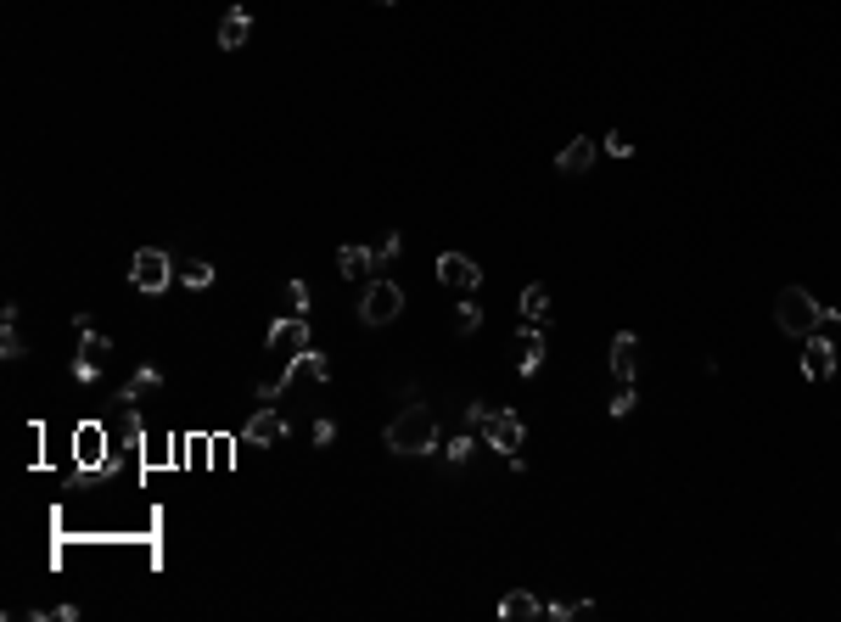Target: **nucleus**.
<instances>
[{"label": "nucleus", "mask_w": 841, "mask_h": 622, "mask_svg": "<svg viewBox=\"0 0 841 622\" xmlns=\"http://www.w3.org/2000/svg\"><path fill=\"white\" fill-rule=\"evenodd\" d=\"M516 314H522V326H550V286H528V292L516 297Z\"/></svg>", "instance_id": "dca6fc26"}, {"label": "nucleus", "mask_w": 841, "mask_h": 622, "mask_svg": "<svg viewBox=\"0 0 841 622\" xmlns=\"http://www.w3.org/2000/svg\"><path fill=\"white\" fill-rule=\"evenodd\" d=\"M286 376H292V382H331V359L320 354V348H303V354L286 365Z\"/></svg>", "instance_id": "f3484780"}, {"label": "nucleus", "mask_w": 841, "mask_h": 622, "mask_svg": "<svg viewBox=\"0 0 841 622\" xmlns=\"http://www.w3.org/2000/svg\"><path fill=\"white\" fill-rule=\"evenodd\" d=\"M471 449H477V432L466 426V432H455V438L443 443V460H449V466H466V460H471Z\"/></svg>", "instance_id": "4be33fe9"}, {"label": "nucleus", "mask_w": 841, "mask_h": 622, "mask_svg": "<svg viewBox=\"0 0 841 622\" xmlns=\"http://www.w3.org/2000/svg\"><path fill=\"white\" fill-rule=\"evenodd\" d=\"M584 611H589V600H550V606H544V617L572 622V617H584Z\"/></svg>", "instance_id": "bb28decb"}, {"label": "nucleus", "mask_w": 841, "mask_h": 622, "mask_svg": "<svg viewBox=\"0 0 841 622\" xmlns=\"http://www.w3.org/2000/svg\"><path fill=\"white\" fill-rule=\"evenodd\" d=\"M376 6H393V0H376Z\"/></svg>", "instance_id": "7c9ffc66"}, {"label": "nucleus", "mask_w": 841, "mask_h": 622, "mask_svg": "<svg viewBox=\"0 0 841 622\" xmlns=\"http://www.w3.org/2000/svg\"><path fill=\"white\" fill-rule=\"evenodd\" d=\"M499 617L505 622H533V617H544V600L533 589H511L505 600H499Z\"/></svg>", "instance_id": "2eb2a0df"}, {"label": "nucleus", "mask_w": 841, "mask_h": 622, "mask_svg": "<svg viewBox=\"0 0 841 622\" xmlns=\"http://www.w3.org/2000/svg\"><path fill=\"white\" fill-rule=\"evenodd\" d=\"M382 443L404 460H421V454H438V415L421 404V398H404V410L387 421Z\"/></svg>", "instance_id": "f257e3e1"}, {"label": "nucleus", "mask_w": 841, "mask_h": 622, "mask_svg": "<svg viewBox=\"0 0 841 622\" xmlns=\"http://www.w3.org/2000/svg\"><path fill=\"white\" fill-rule=\"evenodd\" d=\"M404 314V292L393 281H365V297H359V320H365V326L371 331H382V326H393V320H399Z\"/></svg>", "instance_id": "20e7f679"}, {"label": "nucleus", "mask_w": 841, "mask_h": 622, "mask_svg": "<svg viewBox=\"0 0 841 622\" xmlns=\"http://www.w3.org/2000/svg\"><path fill=\"white\" fill-rule=\"evenodd\" d=\"M309 438H314V449H331V443H337V421H331V415H320Z\"/></svg>", "instance_id": "c85d7f7f"}, {"label": "nucleus", "mask_w": 841, "mask_h": 622, "mask_svg": "<svg viewBox=\"0 0 841 622\" xmlns=\"http://www.w3.org/2000/svg\"><path fill=\"white\" fill-rule=\"evenodd\" d=\"M399 253H404V236H387V241H382V247H371L376 269H387V264H393V258H399Z\"/></svg>", "instance_id": "cd10ccee"}, {"label": "nucleus", "mask_w": 841, "mask_h": 622, "mask_svg": "<svg viewBox=\"0 0 841 622\" xmlns=\"http://www.w3.org/2000/svg\"><path fill=\"white\" fill-rule=\"evenodd\" d=\"M169 275H174V264H169V253H157V247H141V253L129 258V281H135V292H146V297L169 292Z\"/></svg>", "instance_id": "0eeeda50"}, {"label": "nucleus", "mask_w": 841, "mask_h": 622, "mask_svg": "<svg viewBox=\"0 0 841 622\" xmlns=\"http://www.w3.org/2000/svg\"><path fill=\"white\" fill-rule=\"evenodd\" d=\"M477 326H483V309H477L471 297H460V309H455V337H471Z\"/></svg>", "instance_id": "a878e982"}, {"label": "nucleus", "mask_w": 841, "mask_h": 622, "mask_svg": "<svg viewBox=\"0 0 841 622\" xmlns=\"http://www.w3.org/2000/svg\"><path fill=\"white\" fill-rule=\"evenodd\" d=\"M157 387H163V376H157L152 365H141V370H135V376H129L124 387H118V404H141L146 393H157Z\"/></svg>", "instance_id": "aec40b11"}, {"label": "nucleus", "mask_w": 841, "mask_h": 622, "mask_svg": "<svg viewBox=\"0 0 841 622\" xmlns=\"http://www.w3.org/2000/svg\"><path fill=\"white\" fill-rule=\"evenodd\" d=\"M477 432H483V443H488V449H499L505 460H511V454H522V438H528V421H522L516 410H488Z\"/></svg>", "instance_id": "39448f33"}, {"label": "nucleus", "mask_w": 841, "mask_h": 622, "mask_svg": "<svg viewBox=\"0 0 841 622\" xmlns=\"http://www.w3.org/2000/svg\"><path fill=\"white\" fill-rule=\"evenodd\" d=\"M264 348H270V359H281V365H292V359L303 354V348H314L309 337V320L303 314H281L270 326V337H264Z\"/></svg>", "instance_id": "423d86ee"}, {"label": "nucleus", "mask_w": 841, "mask_h": 622, "mask_svg": "<svg viewBox=\"0 0 841 622\" xmlns=\"http://www.w3.org/2000/svg\"><path fill=\"white\" fill-rule=\"evenodd\" d=\"M371 269H376L371 247H337V275L343 281H371Z\"/></svg>", "instance_id": "6ab92c4d"}, {"label": "nucleus", "mask_w": 841, "mask_h": 622, "mask_svg": "<svg viewBox=\"0 0 841 622\" xmlns=\"http://www.w3.org/2000/svg\"><path fill=\"white\" fill-rule=\"evenodd\" d=\"M281 303H286V314H303V320H309V303H314V292H309L303 281H286Z\"/></svg>", "instance_id": "b1692460"}, {"label": "nucleus", "mask_w": 841, "mask_h": 622, "mask_svg": "<svg viewBox=\"0 0 841 622\" xmlns=\"http://www.w3.org/2000/svg\"><path fill=\"white\" fill-rule=\"evenodd\" d=\"M774 326H780L785 337H813V331H825V303L813 292H802V286H780V297H774Z\"/></svg>", "instance_id": "f03ea898"}, {"label": "nucleus", "mask_w": 841, "mask_h": 622, "mask_svg": "<svg viewBox=\"0 0 841 622\" xmlns=\"http://www.w3.org/2000/svg\"><path fill=\"white\" fill-rule=\"evenodd\" d=\"M544 359H550V342H544L539 326H522V337H516V370L522 376H539Z\"/></svg>", "instance_id": "f8f14e48"}, {"label": "nucleus", "mask_w": 841, "mask_h": 622, "mask_svg": "<svg viewBox=\"0 0 841 622\" xmlns=\"http://www.w3.org/2000/svg\"><path fill=\"white\" fill-rule=\"evenodd\" d=\"M292 426H286V415L275 410V404H258L253 415H247V426H242V443L247 449H270V443H281Z\"/></svg>", "instance_id": "6e6552de"}, {"label": "nucleus", "mask_w": 841, "mask_h": 622, "mask_svg": "<svg viewBox=\"0 0 841 622\" xmlns=\"http://www.w3.org/2000/svg\"><path fill=\"white\" fill-rule=\"evenodd\" d=\"M600 152H606V157H634V141H628V135H606Z\"/></svg>", "instance_id": "c756f323"}, {"label": "nucleus", "mask_w": 841, "mask_h": 622, "mask_svg": "<svg viewBox=\"0 0 841 622\" xmlns=\"http://www.w3.org/2000/svg\"><path fill=\"white\" fill-rule=\"evenodd\" d=\"M438 286H449V292L471 297L477 286H483V269L471 264L466 253H443V258H438Z\"/></svg>", "instance_id": "9d476101"}, {"label": "nucleus", "mask_w": 841, "mask_h": 622, "mask_svg": "<svg viewBox=\"0 0 841 622\" xmlns=\"http://www.w3.org/2000/svg\"><path fill=\"white\" fill-rule=\"evenodd\" d=\"M247 34H253V12H247V6H230L225 23H219V51H242Z\"/></svg>", "instance_id": "4468645a"}, {"label": "nucleus", "mask_w": 841, "mask_h": 622, "mask_svg": "<svg viewBox=\"0 0 841 622\" xmlns=\"http://www.w3.org/2000/svg\"><path fill=\"white\" fill-rule=\"evenodd\" d=\"M634 370H640V337H634V331H617L612 337V376L617 382H634Z\"/></svg>", "instance_id": "ddd939ff"}, {"label": "nucleus", "mask_w": 841, "mask_h": 622, "mask_svg": "<svg viewBox=\"0 0 841 622\" xmlns=\"http://www.w3.org/2000/svg\"><path fill=\"white\" fill-rule=\"evenodd\" d=\"M802 376H808V382H830V376H836V342H830L825 331L802 337Z\"/></svg>", "instance_id": "1a4fd4ad"}, {"label": "nucleus", "mask_w": 841, "mask_h": 622, "mask_svg": "<svg viewBox=\"0 0 841 622\" xmlns=\"http://www.w3.org/2000/svg\"><path fill=\"white\" fill-rule=\"evenodd\" d=\"M73 331H79V359H73V382H101V370H107V359H113V342H107V331H96V320L90 314H73Z\"/></svg>", "instance_id": "7ed1b4c3"}, {"label": "nucleus", "mask_w": 841, "mask_h": 622, "mask_svg": "<svg viewBox=\"0 0 841 622\" xmlns=\"http://www.w3.org/2000/svg\"><path fill=\"white\" fill-rule=\"evenodd\" d=\"M0 354H6V359H23V331H17V303H6V314H0Z\"/></svg>", "instance_id": "412c9836"}, {"label": "nucleus", "mask_w": 841, "mask_h": 622, "mask_svg": "<svg viewBox=\"0 0 841 622\" xmlns=\"http://www.w3.org/2000/svg\"><path fill=\"white\" fill-rule=\"evenodd\" d=\"M101 449H107V432H101L96 421H85L79 432H73V460H79L85 471H101V466H107V454H101Z\"/></svg>", "instance_id": "9b49d317"}, {"label": "nucleus", "mask_w": 841, "mask_h": 622, "mask_svg": "<svg viewBox=\"0 0 841 622\" xmlns=\"http://www.w3.org/2000/svg\"><path fill=\"white\" fill-rule=\"evenodd\" d=\"M180 281H186L191 292H208V286H214V264H202V258H191V264L180 269Z\"/></svg>", "instance_id": "393cba45"}, {"label": "nucleus", "mask_w": 841, "mask_h": 622, "mask_svg": "<svg viewBox=\"0 0 841 622\" xmlns=\"http://www.w3.org/2000/svg\"><path fill=\"white\" fill-rule=\"evenodd\" d=\"M595 157H600L595 141H572V146H561V152H556V169L561 174H589V169H595Z\"/></svg>", "instance_id": "a211bd4d"}, {"label": "nucleus", "mask_w": 841, "mask_h": 622, "mask_svg": "<svg viewBox=\"0 0 841 622\" xmlns=\"http://www.w3.org/2000/svg\"><path fill=\"white\" fill-rule=\"evenodd\" d=\"M634 404H640L634 382H617V387H612V404H606V415H612V421H623V415H634Z\"/></svg>", "instance_id": "5701e85b"}]
</instances>
